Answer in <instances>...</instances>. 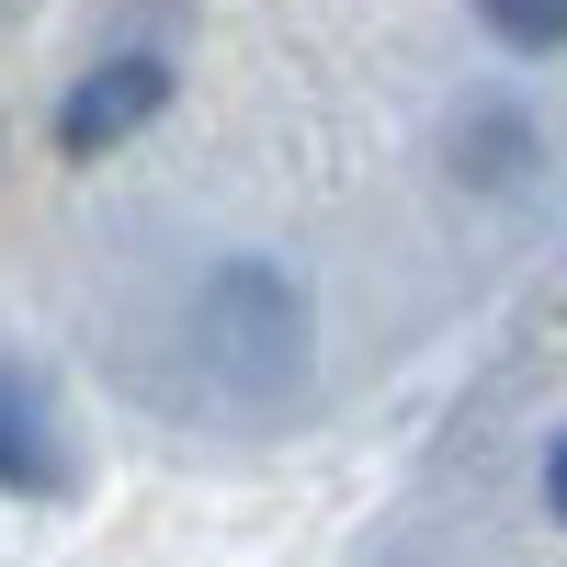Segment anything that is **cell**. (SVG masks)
Wrapping results in <instances>:
<instances>
[{
  "instance_id": "5b68a950",
  "label": "cell",
  "mask_w": 567,
  "mask_h": 567,
  "mask_svg": "<svg viewBox=\"0 0 567 567\" xmlns=\"http://www.w3.org/2000/svg\"><path fill=\"white\" fill-rule=\"evenodd\" d=\"M477 23L511 45V58H556L567 45V0H477Z\"/></svg>"
},
{
  "instance_id": "6da1fadb",
  "label": "cell",
  "mask_w": 567,
  "mask_h": 567,
  "mask_svg": "<svg viewBox=\"0 0 567 567\" xmlns=\"http://www.w3.org/2000/svg\"><path fill=\"white\" fill-rule=\"evenodd\" d=\"M194 352H205V374L227 398L284 409L307 386V296L272 261H216L205 296H194Z\"/></svg>"
},
{
  "instance_id": "7a4b0ae2",
  "label": "cell",
  "mask_w": 567,
  "mask_h": 567,
  "mask_svg": "<svg viewBox=\"0 0 567 567\" xmlns=\"http://www.w3.org/2000/svg\"><path fill=\"white\" fill-rule=\"evenodd\" d=\"M159 103H171V58H103L91 80H69L58 148L69 159H103V148H125L136 125H159Z\"/></svg>"
},
{
  "instance_id": "3957f363",
  "label": "cell",
  "mask_w": 567,
  "mask_h": 567,
  "mask_svg": "<svg viewBox=\"0 0 567 567\" xmlns=\"http://www.w3.org/2000/svg\"><path fill=\"white\" fill-rule=\"evenodd\" d=\"M0 488L12 499H58L69 488V443H58V420H45L23 386H0Z\"/></svg>"
},
{
  "instance_id": "277c9868",
  "label": "cell",
  "mask_w": 567,
  "mask_h": 567,
  "mask_svg": "<svg viewBox=\"0 0 567 567\" xmlns=\"http://www.w3.org/2000/svg\"><path fill=\"white\" fill-rule=\"evenodd\" d=\"M454 171H465V182H523V171H534V125L511 114V103L465 114V125H454Z\"/></svg>"
},
{
  "instance_id": "8992f818",
  "label": "cell",
  "mask_w": 567,
  "mask_h": 567,
  "mask_svg": "<svg viewBox=\"0 0 567 567\" xmlns=\"http://www.w3.org/2000/svg\"><path fill=\"white\" fill-rule=\"evenodd\" d=\"M545 511H556V523H567V432L545 443Z\"/></svg>"
}]
</instances>
